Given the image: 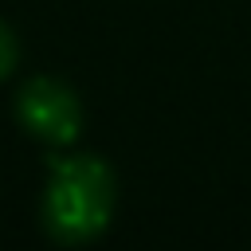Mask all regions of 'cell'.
Wrapping results in <instances>:
<instances>
[{"label":"cell","mask_w":251,"mask_h":251,"mask_svg":"<svg viewBox=\"0 0 251 251\" xmlns=\"http://www.w3.org/2000/svg\"><path fill=\"white\" fill-rule=\"evenodd\" d=\"M114 173L102 157H55L43 188V231L55 243H90L110 227Z\"/></svg>","instance_id":"1"},{"label":"cell","mask_w":251,"mask_h":251,"mask_svg":"<svg viewBox=\"0 0 251 251\" xmlns=\"http://www.w3.org/2000/svg\"><path fill=\"white\" fill-rule=\"evenodd\" d=\"M16 59H20V43H16V35H12V27L0 20V82L12 75V67H16Z\"/></svg>","instance_id":"3"},{"label":"cell","mask_w":251,"mask_h":251,"mask_svg":"<svg viewBox=\"0 0 251 251\" xmlns=\"http://www.w3.org/2000/svg\"><path fill=\"white\" fill-rule=\"evenodd\" d=\"M16 118L20 126L47 141V145H71L82 129V106H78V94L59 82V78H27L16 94Z\"/></svg>","instance_id":"2"}]
</instances>
